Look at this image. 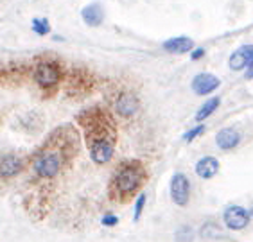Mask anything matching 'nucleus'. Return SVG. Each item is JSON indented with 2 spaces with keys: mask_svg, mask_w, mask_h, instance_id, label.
Returning a JSON list of instances; mask_svg holds the SVG:
<instances>
[{
  "mask_svg": "<svg viewBox=\"0 0 253 242\" xmlns=\"http://www.w3.org/2000/svg\"><path fill=\"white\" fill-rule=\"evenodd\" d=\"M24 169V161L20 160L15 155H5L0 156V178L9 179L15 178L16 174H20Z\"/></svg>",
  "mask_w": 253,
  "mask_h": 242,
  "instance_id": "10",
  "label": "nucleus"
},
{
  "mask_svg": "<svg viewBox=\"0 0 253 242\" xmlns=\"http://www.w3.org/2000/svg\"><path fill=\"white\" fill-rule=\"evenodd\" d=\"M246 78H253V70H250V72H248V76H246Z\"/></svg>",
  "mask_w": 253,
  "mask_h": 242,
  "instance_id": "23",
  "label": "nucleus"
},
{
  "mask_svg": "<svg viewBox=\"0 0 253 242\" xmlns=\"http://www.w3.org/2000/svg\"><path fill=\"white\" fill-rule=\"evenodd\" d=\"M33 31L38 36H47L50 33V22L47 18H33Z\"/></svg>",
  "mask_w": 253,
  "mask_h": 242,
  "instance_id": "17",
  "label": "nucleus"
},
{
  "mask_svg": "<svg viewBox=\"0 0 253 242\" xmlns=\"http://www.w3.org/2000/svg\"><path fill=\"white\" fill-rule=\"evenodd\" d=\"M67 93L72 97L86 95L88 92H92L93 88V78L83 68H74L67 76Z\"/></svg>",
  "mask_w": 253,
  "mask_h": 242,
  "instance_id": "5",
  "label": "nucleus"
},
{
  "mask_svg": "<svg viewBox=\"0 0 253 242\" xmlns=\"http://www.w3.org/2000/svg\"><path fill=\"white\" fill-rule=\"evenodd\" d=\"M146 194L142 192V194H138V198H136V201H135V213H133V221H140V215H142V212H144V206H146Z\"/></svg>",
  "mask_w": 253,
  "mask_h": 242,
  "instance_id": "18",
  "label": "nucleus"
},
{
  "mask_svg": "<svg viewBox=\"0 0 253 242\" xmlns=\"http://www.w3.org/2000/svg\"><path fill=\"white\" fill-rule=\"evenodd\" d=\"M248 68H250V70H253V58L250 59V63H248Z\"/></svg>",
  "mask_w": 253,
  "mask_h": 242,
  "instance_id": "22",
  "label": "nucleus"
},
{
  "mask_svg": "<svg viewBox=\"0 0 253 242\" xmlns=\"http://www.w3.org/2000/svg\"><path fill=\"white\" fill-rule=\"evenodd\" d=\"M190 198V183L183 172H176L170 179V199L178 206H185Z\"/></svg>",
  "mask_w": 253,
  "mask_h": 242,
  "instance_id": "6",
  "label": "nucleus"
},
{
  "mask_svg": "<svg viewBox=\"0 0 253 242\" xmlns=\"http://www.w3.org/2000/svg\"><path fill=\"white\" fill-rule=\"evenodd\" d=\"M253 58V45H243L239 47L228 59V67L232 70H243L248 67L250 59Z\"/></svg>",
  "mask_w": 253,
  "mask_h": 242,
  "instance_id": "12",
  "label": "nucleus"
},
{
  "mask_svg": "<svg viewBox=\"0 0 253 242\" xmlns=\"http://www.w3.org/2000/svg\"><path fill=\"white\" fill-rule=\"evenodd\" d=\"M219 172V161L215 160L214 156H205L196 163V174L203 179L214 178Z\"/></svg>",
  "mask_w": 253,
  "mask_h": 242,
  "instance_id": "15",
  "label": "nucleus"
},
{
  "mask_svg": "<svg viewBox=\"0 0 253 242\" xmlns=\"http://www.w3.org/2000/svg\"><path fill=\"white\" fill-rule=\"evenodd\" d=\"M203 56H205L203 47H198V48H192V50H190V59H192V61H200Z\"/></svg>",
  "mask_w": 253,
  "mask_h": 242,
  "instance_id": "21",
  "label": "nucleus"
},
{
  "mask_svg": "<svg viewBox=\"0 0 253 242\" xmlns=\"http://www.w3.org/2000/svg\"><path fill=\"white\" fill-rule=\"evenodd\" d=\"M239 142H241V135H239V131H235L234 127H224V129H221L215 135V144L223 151L234 149V147L239 145Z\"/></svg>",
  "mask_w": 253,
  "mask_h": 242,
  "instance_id": "13",
  "label": "nucleus"
},
{
  "mask_svg": "<svg viewBox=\"0 0 253 242\" xmlns=\"http://www.w3.org/2000/svg\"><path fill=\"white\" fill-rule=\"evenodd\" d=\"M219 104H221L219 97H212L209 101H205V104L198 110V113H196V121L201 122V121H205V119H209V117L219 108Z\"/></svg>",
  "mask_w": 253,
  "mask_h": 242,
  "instance_id": "16",
  "label": "nucleus"
},
{
  "mask_svg": "<svg viewBox=\"0 0 253 242\" xmlns=\"http://www.w3.org/2000/svg\"><path fill=\"white\" fill-rule=\"evenodd\" d=\"M162 48L169 54H187L194 48V41L187 36H178V38H170L164 41Z\"/></svg>",
  "mask_w": 253,
  "mask_h": 242,
  "instance_id": "14",
  "label": "nucleus"
},
{
  "mask_svg": "<svg viewBox=\"0 0 253 242\" xmlns=\"http://www.w3.org/2000/svg\"><path fill=\"white\" fill-rule=\"evenodd\" d=\"M74 153H78V133L70 126L58 127L34 158V172L40 178L52 179Z\"/></svg>",
  "mask_w": 253,
  "mask_h": 242,
  "instance_id": "2",
  "label": "nucleus"
},
{
  "mask_svg": "<svg viewBox=\"0 0 253 242\" xmlns=\"http://www.w3.org/2000/svg\"><path fill=\"white\" fill-rule=\"evenodd\" d=\"M81 18L88 27H99L104 22V9L99 2H92L81 9Z\"/></svg>",
  "mask_w": 253,
  "mask_h": 242,
  "instance_id": "11",
  "label": "nucleus"
},
{
  "mask_svg": "<svg viewBox=\"0 0 253 242\" xmlns=\"http://www.w3.org/2000/svg\"><path fill=\"white\" fill-rule=\"evenodd\" d=\"M223 221H224V224H226V228L239 232V230H243V228L248 226L250 213H248V210H246V208H243V206H237V204H235V206H228V208L224 210Z\"/></svg>",
  "mask_w": 253,
  "mask_h": 242,
  "instance_id": "7",
  "label": "nucleus"
},
{
  "mask_svg": "<svg viewBox=\"0 0 253 242\" xmlns=\"http://www.w3.org/2000/svg\"><path fill=\"white\" fill-rule=\"evenodd\" d=\"M221 81L219 78H215L214 74H209V72H203V74H198L194 79H192V92L196 95H209V93L215 92L217 88H219Z\"/></svg>",
  "mask_w": 253,
  "mask_h": 242,
  "instance_id": "8",
  "label": "nucleus"
},
{
  "mask_svg": "<svg viewBox=\"0 0 253 242\" xmlns=\"http://www.w3.org/2000/svg\"><path fill=\"white\" fill-rule=\"evenodd\" d=\"M250 215H252V217H253V208H252V212H250Z\"/></svg>",
  "mask_w": 253,
  "mask_h": 242,
  "instance_id": "24",
  "label": "nucleus"
},
{
  "mask_svg": "<svg viewBox=\"0 0 253 242\" xmlns=\"http://www.w3.org/2000/svg\"><path fill=\"white\" fill-rule=\"evenodd\" d=\"M205 131V126L203 124H200V126H196V127H192V129H189L185 133V135H183V140L185 142H192L196 138V136H200L201 133H203Z\"/></svg>",
  "mask_w": 253,
  "mask_h": 242,
  "instance_id": "19",
  "label": "nucleus"
},
{
  "mask_svg": "<svg viewBox=\"0 0 253 242\" xmlns=\"http://www.w3.org/2000/svg\"><path fill=\"white\" fill-rule=\"evenodd\" d=\"M146 179H147V172L144 169L142 161L138 160L122 161L112 178L110 194H112L113 199L126 201V199L135 196L142 189V185L146 183Z\"/></svg>",
  "mask_w": 253,
  "mask_h": 242,
  "instance_id": "3",
  "label": "nucleus"
},
{
  "mask_svg": "<svg viewBox=\"0 0 253 242\" xmlns=\"http://www.w3.org/2000/svg\"><path fill=\"white\" fill-rule=\"evenodd\" d=\"M101 223L104 224V226L112 228V226H115V224H119V217L117 215H104Z\"/></svg>",
  "mask_w": 253,
  "mask_h": 242,
  "instance_id": "20",
  "label": "nucleus"
},
{
  "mask_svg": "<svg viewBox=\"0 0 253 242\" xmlns=\"http://www.w3.org/2000/svg\"><path fill=\"white\" fill-rule=\"evenodd\" d=\"M138 108H140V102L136 99V95L129 92H124L117 97V101H115V112L122 117H133L136 112H138Z\"/></svg>",
  "mask_w": 253,
  "mask_h": 242,
  "instance_id": "9",
  "label": "nucleus"
},
{
  "mask_svg": "<svg viewBox=\"0 0 253 242\" xmlns=\"http://www.w3.org/2000/svg\"><path fill=\"white\" fill-rule=\"evenodd\" d=\"M63 78L61 67L56 61H42L34 68V81L42 88H54L58 86Z\"/></svg>",
  "mask_w": 253,
  "mask_h": 242,
  "instance_id": "4",
  "label": "nucleus"
},
{
  "mask_svg": "<svg viewBox=\"0 0 253 242\" xmlns=\"http://www.w3.org/2000/svg\"><path fill=\"white\" fill-rule=\"evenodd\" d=\"M78 124L83 127L84 140L93 163H108L115 153V142H117V126L112 115L102 108L93 106L79 113Z\"/></svg>",
  "mask_w": 253,
  "mask_h": 242,
  "instance_id": "1",
  "label": "nucleus"
}]
</instances>
